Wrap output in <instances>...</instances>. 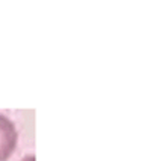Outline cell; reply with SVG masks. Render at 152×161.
<instances>
[{
	"label": "cell",
	"mask_w": 152,
	"mask_h": 161,
	"mask_svg": "<svg viewBox=\"0 0 152 161\" xmlns=\"http://www.w3.org/2000/svg\"><path fill=\"white\" fill-rule=\"evenodd\" d=\"M18 134L14 122L0 114V161H6L14 153Z\"/></svg>",
	"instance_id": "obj_1"
},
{
	"label": "cell",
	"mask_w": 152,
	"mask_h": 161,
	"mask_svg": "<svg viewBox=\"0 0 152 161\" xmlns=\"http://www.w3.org/2000/svg\"><path fill=\"white\" fill-rule=\"evenodd\" d=\"M21 161H35V155H27V157H25Z\"/></svg>",
	"instance_id": "obj_2"
}]
</instances>
